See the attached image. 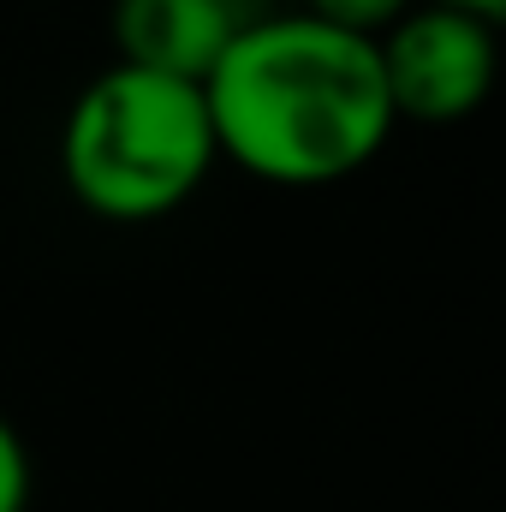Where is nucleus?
Instances as JSON below:
<instances>
[{
  "label": "nucleus",
  "mask_w": 506,
  "mask_h": 512,
  "mask_svg": "<svg viewBox=\"0 0 506 512\" xmlns=\"http://www.w3.org/2000/svg\"><path fill=\"white\" fill-rule=\"evenodd\" d=\"M215 155L262 185L322 191L364 173L393 137L376 36L310 12L245 18L203 78Z\"/></svg>",
  "instance_id": "1"
},
{
  "label": "nucleus",
  "mask_w": 506,
  "mask_h": 512,
  "mask_svg": "<svg viewBox=\"0 0 506 512\" xmlns=\"http://www.w3.org/2000/svg\"><path fill=\"white\" fill-rule=\"evenodd\" d=\"M215 131L197 84L155 78L137 66L96 72L60 126L66 191L120 227L167 221L215 173Z\"/></svg>",
  "instance_id": "2"
},
{
  "label": "nucleus",
  "mask_w": 506,
  "mask_h": 512,
  "mask_svg": "<svg viewBox=\"0 0 506 512\" xmlns=\"http://www.w3.org/2000/svg\"><path fill=\"white\" fill-rule=\"evenodd\" d=\"M376 60L393 120L459 126L489 102L495 72H501V42L489 18L417 0L376 36Z\"/></svg>",
  "instance_id": "3"
},
{
  "label": "nucleus",
  "mask_w": 506,
  "mask_h": 512,
  "mask_svg": "<svg viewBox=\"0 0 506 512\" xmlns=\"http://www.w3.org/2000/svg\"><path fill=\"white\" fill-rule=\"evenodd\" d=\"M108 30H114L120 66L203 90L227 42L245 30V12L239 0H114Z\"/></svg>",
  "instance_id": "4"
},
{
  "label": "nucleus",
  "mask_w": 506,
  "mask_h": 512,
  "mask_svg": "<svg viewBox=\"0 0 506 512\" xmlns=\"http://www.w3.org/2000/svg\"><path fill=\"white\" fill-rule=\"evenodd\" d=\"M417 0H304V12L310 18H322V24H340V30H352V36H381L399 12H411Z\"/></svg>",
  "instance_id": "5"
},
{
  "label": "nucleus",
  "mask_w": 506,
  "mask_h": 512,
  "mask_svg": "<svg viewBox=\"0 0 506 512\" xmlns=\"http://www.w3.org/2000/svg\"><path fill=\"white\" fill-rule=\"evenodd\" d=\"M30 483H36L30 447H24V435L12 429V417L0 411V512H30Z\"/></svg>",
  "instance_id": "6"
},
{
  "label": "nucleus",
  "mask_w": 506,
  "mask_h": 512,
  "mask_svg": "<svg viewBox=\"0 0 506 512\" xmlns=\"http://www.w3.org/2000/svg\"><path fill=\"white\" fill-rule=\"evenodd\" d=\"M435 6H453V12H471V18H489V24H501L506 0H435Z\"/></svg>",
  "instance_id": "7"
}]
</instances>
